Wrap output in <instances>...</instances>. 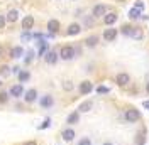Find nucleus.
<instances>
[{
    "label": "nucleus",
    "instance_id": "obj_34",
    "mask_svg": "<svg viewBox=\"0 0 149 145\" xmlns=\"http://www.w3.org/2000/svg\"><path fill=\"white\" fill-rule=\"evenodd\" d=\"M3 26H5V17L0 15V29H3Z\"/></svg>",
    "mask_w": 149,
    "mask_h": 145
},
{
    "label": "nucleus",
    "instance_id": "obj_27",
    "mask_svg": "<svg viewBox=\"0 0 149 145\" xmlns=\"http://www.w3.org/2000/svg\"><path fill=\"white\" fill-rule=\"evenodd\" d=\"M130 37H134V39H141V37H142V32H141V30H137V29H132V34H130Z\"/></svg>",
    "mask_w": 149,
    "mask_h": 145
},
{
    "label": "nucleus",
    "instance_id": "obj_29",
    "mask_svg": "<svg viewBox=\"0 0 149 145\" xmlns=\"http://www.w3.org/2000/svg\"><path fill=\"white\" fill-rule=\"evenodd\" d=\"M63 90L71 91V90H73V83H71V81H65V84H63Z\"/></svg>",
    "mask_w": 149,
    "mask_h": 145
},
{
    "label": "nucleus",
    "instance_id": "obj_38",
    "mask_svg": "<svg viewBox=\"0 0 149 145\" xmlns=\"http://www.w3.org/2000/svg\"><path fill=\"white\" fill-rule=\"evenodd\" d=\"M2 57H3V47L0 46V59H2Z\"/></svg>",
    "mask_w": 149,
    "mask_h": 145
},
{
    "label": "nucleus",
    "instance_id": "obj_12",
    "mask_svg": "<svg viewBox=\"0 0 149 145\" xmlns=\"http://www.w3.org/2000/svg\"><path fill=\"white\" fill-rule=\"evenodd\" d=\"M44 59H46L47 64H56V61H58V54H56V51H47L46 56H44Z\"/></svg>",
    "mask_w": 149,
    "mask_h": 145
},
{
    "label": "nucleus",
    "instance_id": "obj_25",
    "mask_svg": "<svg viewBox=\"0 0 149 145\" xmlns=\"http://www.w3.org/2000/svg\"><path fill=\"white\" fill-rule=\"evenodd\" d=\"M129 17H130V19H137V17H141V10L134 7V9L129 12Z\"/></svg>",
    "mask_w": 149,
    "mask_h": 145
},
{
    "label": "nucleus",
    "instance_id": "obj_10",
    "mask_svg": "<svg viewBox=\"0 0 149 145\" xmlns=\"http://www.w3.org/2000/svg\"><path fill=\"white\" fill-rule=\"evenodd\" d=\"M115 37H117V29H112V27L105 29V32H103V39H105V41L110 42V41H113Z\"/></svg>",
    "mask_w": 149,
    "mask_h": 145
},
{
    "label": "nucleus",
    "instance_id": "obj_32",
    "mask_svg": "<svg viewBox=\"0 0 149 145\" xmlns=\"http://www.w3.org/2000/svg\"><path fill=\"white\" fill-rule=\"evenodd\" d=\"M20 37H22V41H29V39H31V34L26 30V32H22V36H20Z\"/></svg>",
    "mask_w": 149,
    "mask_h": 145
},
{
    "label": "nucleus",
    "instance_id": "obj_21",
    "mask_svg": "<svg viewBox=\"0 0 149 145\" xmlns=\"http://www.w3.org/2000/svg\"><path fill=\"white\" fill-rule=\"evenodd\" d=\"M103 20H105V24H107V26H112V24H115L117 15H115V14H107V15L103 17Z\"/></svg>",
    "mask_w": 149,
    "mask_h": 145
},
{
    "label": "nucleus",
    "instance_id": "obj_26",
    "mask_svg": "<svg viewBox=\"0 0 149 145\" xmlns=\"http://www.w3.org/2000/svg\"><path fill=\"white\" fill-rule=\"evenodd\" d=\"M49 125H51V118H46V120H44V122H42V125H39V130H46L47 127H49Z\"/></svg>",
    "mask_w": 149,
    "mask_h": 145
},
{
    "label": "nucleus",
    "instance_id": "obj_14",
    "mask_svg": "<svg viewBox=\"0 0 149 145\" xmlns=\"http://www.w3.org/2000/svg\"><path fill=\"white\" fill-rule=\"evenodd\" d=\"M74 138V130L73 128H66V130H63V140L65 142H71Z\"/></svg>",
    "mask_w": 149,
    "mask_h": 145
},
{
    "label": "nucleus",
    "instance_id": "obj_33",
    "mask_svg": "<svg viewBox=\"0 0 149 145\" xmlns=\"http://www.w3.org/2000/svg\"><path fill=\"white\" fill-rule=\"evenodd\" d=\"M7 101V93H0V103H5Z\"/></svg>",
    "mask_w": 149,
    "mask_h": 145
},
{
    "label": "nucleus",
    "instance_id": "obj_8",
    "mask_svg": "<svg viewBox=\"0 0 149 145\" xmlns=\"http://www.w3.org/2000/svg\"><path fill=\"white\" fill-rule=\"evenodd\" d=\"M24 100L27 101V103H32V101L37 100V90H27L26 91V95H24Z\"/></svg>",
    "mask_w": 149,
    "mask_h": 145
},
{
    "label": "nucleus",
    "instance_id": "obj_7",
    "mask_svg": "<svg viewBox=\"0 0 149 145\" xmlns=\"http://www.w3.org/2000/svg\"><path fill=\"white\" fill-rule=\"evenodd\" d=\"M78 122H80V111H78V110L73 111V113H70L68 118H66V123H68V125H76Z\"/></svg>",
    "mask_w": 149,
    "mask_h": 145
},
{
    "label": "nucleus",
    "instance_id": "obj_17",
    "mask_svg": "<svg viewBox=\"0 0 149 145\" xmlns=\"http://www.w3.org/2000/svg\"><path fill=\"white\" fill-rule=\"evenodd\" d=\"M47 29H49V32H51V34L58 32V29H59V22L54 20V19H53V20H49V22H47Z\"/></svg>",
    "mask_w": 149,
    "mask_h": 145
},
{
    "label": "nucleus",
    "instance_id": "obj_30",
    "mask_svg": "<svg viewBox=\"0 0 149 145\" xmlns=\"http://www.w3.org/2000/svg\"><path fill=\"white\" fill-rule=\"evenodd\" d=\"M109 88H107V86H98V88H97V93H100V95H105V93H109Z\"/></svg>",
    "mask_w": 149,
    "mask_h": 145
},
{
    "label": "nucleus",
    "instance_id": "obj_19",
    "mask_svg": "<svg viewBox=\"0 0 149 145\" xmlns=\"http://www.w3.org/2000/svg\"><path fill=\"white\" fill-rule=\"evenodd\" d=\"M80 30H81L80 24H71V26L68 27V36H76V34H78Z\"/></svg>",
    "mask_w": 149,
    "mask_h": 145
},
{
    "label": "nucleus",
    "instance_id": "obj_20",
    "mask_svg": "<svg viewBox=\"0 0 149 145\" xmlns=\"http://www.w3.org/2000/svg\"><path fill=\"white\" fill-rule=\"evenodd\" d=\"M22 54H24V49H22L20 46H17V47H14V49L10 51V56H12L14 59H17V57H20Z\"/></svg>",
    "mask_w": 149,
    "mask_h": 145
},
{
    "label": "nucleus",
    "instance_id": "obj_6",
    "mask_svg": "<svg viewBox=\"0 0 149 145\" xmlns=\"http://www.w3.org/2000/svg\"><path fill=\"white\" fill-rule=\"evenodd\" d=\"M92 91H93L92 81H83L81 84H80V93H81V95H90Z\"/></svg>",
    "mask_w": 149,
    "mask_h": 145
},
{
    "label": "nucleus",
    "instance_id": "obj_24",
    "mask_svg": "<svg viewBox=\"0 0 149 145\" xmlns=\"http://www.w3.org/2000/svg\"><path fill=\"white\" fill-rule=\"evenodd\" d=\"M132 29H134V27H130V26H122L120 32L124 34V36H130V34H132Z\"/></svg>",
    "mask_w": 149,
    "mask_h": 145
},
{
    "label": "nucleus",
    "instance_id": "obj_18",
    "mask_svg": "<svg viewBox=\"0 0 149 145\" xmlns=\"http://www.w3.org/2000/svg\"><path fill=\"white\" fill-rule=\"evenodd\" d=\"M85 44L88 46V47H95V46L98 44V36H90L85 39Z\"/></svg>",
    "mask_w": 149,
    "mask_h": 145
},
{
    "label": "nucleus",
    "instance_id": "obj_31",
    "mask_svg": "<svg viewBox=\"0 0 149 145\" xmlns=\"http://www.w3.org/2000/svg\"><path fill=\"white\" fill-rule=\"evenodd\" d=\"M32 57H34V52H32V51H29L27 52V57H26V63H31V61H32Z\"/></svg>",
    "mask_w": 149,
    "mask_h": 145
},
{
    "label": "nucleus",
    "instance_id": "obj_5",
    "mask_svg": "<svg viewBox=\"0 0 149 145\" xmlns=\"http://www.w3.org/2000/svg\"><path fill=\"white\" fill-rule=\"evenodd\" d=\"M22 95H24V86H22V84H15V86L10 88V96H12V98H19V96H22Z\"/></svg>",
    "mask_w": 149,
    "mask_h": 145
},
{
    "label": "nucleus",
    "instance_id": "obj_36",
    "mask_svg": "<svg viewBox=\"0 0 149 145\" xmlns=\"http://www.w3.org/2000/svg\"><path fill=\"white\" fill-rule=\"evenodd\" d=\"M142 106H144V108H146V110H148V111H149V100L142 101Z\"/></svg>",
    "mask_w": 149,
    "mask_h": 145
},
{
    "label": "nucleus",
    "instance_id": "obj_22",
    "mask_svg": "<svg viewBox=\"0 0 149 145\" xmlns=\"http://www.w3.org/2000/svg\"><path fill=\"white\" fill-rule=\"evenodd\" d=\"M39 46H41V49H39V52H37V54H39V56H44L47 52V42L41 39V41H39Z\"/></svg>",
    "mask_w": 149,
    "mask_h": 145
},
{
    "label": "nucleus",
    "instance_id": "obj_13",
    "mask_svg": "<svg viewBox=\"0 0 149 145\" xmlns=\"http://www.w3.org/2000/svg\"><path fill=\"white\" fill-rule=\"evenodd\" d=\"M32 26H34V17L32 15L24 17V20H22V29L24 30H29V29H32Z\"/></svg>",
    "mask_w": 149,
    "mask_h": 145
},
{
    "label": "nucleus",
    "instance_id": "obj_40",
    "mask_svg": "<svg viewBox=\"0 0 149 145\" xmlns=\"http://www.w3.org/2000/svg\"><path fill=\"white\" fill-rule=\"evenodd\" d=\"M103 145H112V144H110V142H105V144H103Z\"/></svg>",
    "mask_w": 149,
    "mask_h": 145
},
{
    "label": "nucleus",
    "instance_id": "obj_35",
    "mask_svg": "<svg viewBox=\"0 0 149 145\" xmlns=\"http://www.w3.org/2000/svg\"><path fill=\"white\" fill-rule=\"evenodd\" d=\"M142 7H144V3H142V2H141V0H137V2H136V9H142Z\"/></svg>",
    "mask_w": 149,
    "mask_h": 145
},
{
    "label": "nucleus",
    "instance_id": "obj_3",
    "mask_svg": "<svg viewBox=\"0 0 149 145\" xmlns=\"http://www.w3.org/2000/svg\"><path fill=\"white\" fill-rule=\"evenodd\" d=\"M115 81H117L119 86H127V84L130 83V76L127 74V72H119L117 78H115Z\"/></svg>",
    "mask_w": 149,
    "mask_h": 145
},
{
    "label": "nucleus",
    "instance_id": "obj_11",
    "mask_svg": "<svg viewBox=\"0 0 149 145\" xmlns=\"http://www.w3.org/2000/svg\"><path fill=\"white\" fill-rule=\"evenodd\" d=\"M93 15H95V17H105V15H107V7H105V5H95V7H93Z\"/></svg>",
    "mask_w": 149,
    "mask_h": 145
},
{
    "label": "nucleus",
    "instance_id": "obj_39",
    "mask_svg": "<svg viewBox=\"0 0 149 145\" xmlns=\"http://www.w3.org/2000/svg\"><path fill=\"white\" fill-rule=\"evenodd\" d=\"M146 91H148V95H149V83L146 84Z\"/></svg>",
    "mask_w": 149,
    "mask_h": 145
},
{
    "label": "nucleus",
    "instance_id": "obj_4",
    "mask_svg": "<svg viewBox=\"0 0 149 145\" xmlns=\"http://www.w3.org/2000/svg\"><path fill=\"white\" fill-rule=\"evenodd\" d=\"M39 105H41L42 108H51V106L54 105V100H53L51 95H44V96L39 100Z\"/></svg>",
    "mask_w": 149,
    "mask_h": 145
},
{
    "label": "nucleus",
    "instance_id": "obj_37",
    "mask_svg": "<svg viewBox=\"0 0 149 145\" xmlns=\"http://www.w3.org/2000/svg\"><path fill=\"white\" fill-rule=\"evenodd\" d=\"M24 145H37V144H36V142H34V140H29V142H26V144H24Z\"/></svg>",
    "mask_w": 149,
    "mask_h": 145
},
{
    "label": "nucleus",
    "instance_id": "obj_1",
    "mask_svg": "<svg viewBox=\"0 0 149 145\" xmlns=\"http://www.w3.org/2000/svg\"><path fill=\"white\" fill-rule=\"evenodd\" d=\"M74 56H76V49H74L73 46H63V47H61V51H59V57H61V59H65V61L73 59Z\"/></svg>",
    "mask_w": 149,
    "mask_h": 145
},
{
    "label": "nucleus",
    "instance_id": "obj_15",
    "mask_svg": "<svg viewBox=\"0 0 149 145\" xmlns=\"http://www.w3.org/2000/svg\"><path fill=\"white\" fill-rule=\"evenodd\" d=\"M146 144V128H141L139 135L136 138V145H144Z\"/></svg>",
    "mask_w": 149,
    "mask_h": 145
},
{
    "label": "nucleus",
    "instance_id": "obj_16",
    "mask_svg": "<svg viewBox=\"0 0 149 145\" xmlns=\"http://www.w3.org/2000/svg\"><path fill=\"white\" fill-rule=\"evenodd\" d=\"M17 17H19V12H17L15 9H12V10L9 12V14H7L5 20H7V22H10V24H14V22L17 20Z\"/></svg>",
    "mask_w": 149,
    "mask_h": 145
},
{
    "label": "nucleus",
    "instance_id": "obj_9",
    "mask_svg": "<svg viewBox=\"0 0 149 145\" xmlns=\"http://www.w3.org/2000/svg\"><path fill=\"white\" fill-rule=\"evenodd\" d=\"M92 108H93V101L92 100H86V101H83V103L78 106V111H80V113H88Z\"/></svg>",
    "mask_w": 149,
    "mask_h": 145
},
{
    "label": "nucleus",
    "instance_id": "obj_23",
    "mask_svg": "<svg viewBox=\"0 0 149 145\" xmlns=\"http://www.w3.org/2000/svg\"><path fill=\"white\" fill-rule=\"evenodd\" d=\"M29 78H31V74H29L27 71H20V72H19V81H20V83L29 81Z\"/></svg>",
    "mask_w": 149,
    "mask_h": 145
},
{
    "label": "nucleus",
    "instance_id": "obj_28",
    "mask_svg": "<svg viewBox=\"0 0 149 145\" xmlns=\"http://www.w3.org/2000/svg\"><path fill=\"white\" fill-rule=\"evenodd\" d=\"M78 145H92V140H90L88 137H83V138H80Z\"/></svg>",
    "mask_w": 149,
    "mask_h": 145
},
{
    "label": "nucleus",
    "instance_id": "obj_2",
    "mask_svg": "<svg viewBox=\"0 0 149 145\" xmlns=\"http://www.w3.org/2000/svg\"><path fill=\"white\" fill-rule=\"evenodd\" d=\"M124 118H125L127 123H136V122L141 118V113H139L137 108H127L125 113H124Z\"/></svg>",
    "mask_w": 149,
    "mask_h": 145
}]
</instances>
